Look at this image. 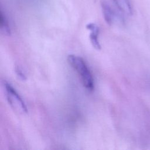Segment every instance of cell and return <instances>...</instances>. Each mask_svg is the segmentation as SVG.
Segmentation results:
<instances>
[{
  "label": "cell",
  "instance_id": "3957f363",
  "mask_svg": "<svg viewBox=\"0 0 150 150\" xmlns=\"http://www.w3.org/2000/svg\"><path fill=\"white\" fill-rule=\"evenodd\" d=\"M86 28L90 31V40L92 46L96 49L100 50L101 47L98 39V36L100 32L98 26L94 23H89L86 25Z\"/></svg>",
  "mask_w": 150,
  "mask_h": 150
},
{
  "label": "cell",
  "instance_id": "5b68a950",
  "mask_svg": "<svg viewBox=\"0 0 150 150\" xmlns=\"http://www.w3.org/2000/svg\"><path fill=\"white\" fill-rule=\"evenodd\" d=\"M113 1L121 12L127 15L132 13V8L128 0H113Z\"/></svg>",
  "mask_w": 150,
  "mask_h": 150
},
{
  "label": "cell",
  "instance_id": "6da1fadb",
  "mask_svg": "<svg viewBox=\"0 0 150 150\" xmlns=\"http://www.w3.org/2000/svg\"><path fill=\"white\" fill-rule=\"evenodd\" d=\"M67 62L80 75L84 87L88 91L93 90L94 79L83 58L74 54H70L67 57Z\"/></svg>",
  "mask_w": 150,
  "mask_h": 150
},
{
  "label": "cell",
  "instance_id": "277c9868",
  "mask_svg": "<svg viewBox=\"0 0 150 150\" xmlns=\"http://www.w3.org/2000/svg\"><path fill=\"white\" fill-rule=\"evenodd\" d=\"M101 8L105 22L108 25H111L114 21V13L110 4L105 1L103 0L101 1Z\"/></svg>",
  "mask_w": 150,
  "mask_h": 150
},
{
  "label": "cell",
  "instance_id": "7a4b0ae2",
  "mask_svg": "<svg viewBox=\"0 0 150 150\" xmlns=\"http://www.w3.org/2000/svg\"><path fill=\"white\" fill-rule=\"evenodd\" d=\"M4 86L6 99L10 105L15 109V110L18 112L27 113V107L21 97L16 92L15 88L7 82H5Z\"/></svg>",
  "mask_w": 150,
  "mask_h": 150
},
{
  "label": "cell",
  "instance_id": "8992f818",
  "mask_svg": "<svg viewBox=\"0 0 150 150\" xmlns=\"http://www.w3.org/2000/svg\"><path fill=\"white\" fill-rule=\"evenodd\" d=\"M0 25L1 32L6 36H10L11 31L9 22L5 14L4 13L2 10L1 11L0 14Z\"/></svg>",
  "mask_w": 150,
  "mask_h": 150
},
{
  "label": "cell",
  "instance_id": "52a82bcc",
  "mask_svg": "<svg viewBox=\"0 0 150 150\" xmlns=\"http://www.w3.org/2000/svg\"><path fill=\"white\" fill-rule=\"evenodd\" d=\"M15 70V73H16V75L18 76V77L21 80H25L26 79V77L25 73L22 71V70L19 67H16Z\"/></svg>",
  "mask_w": 150,
  "mask_h": 150
}]
</instances>
